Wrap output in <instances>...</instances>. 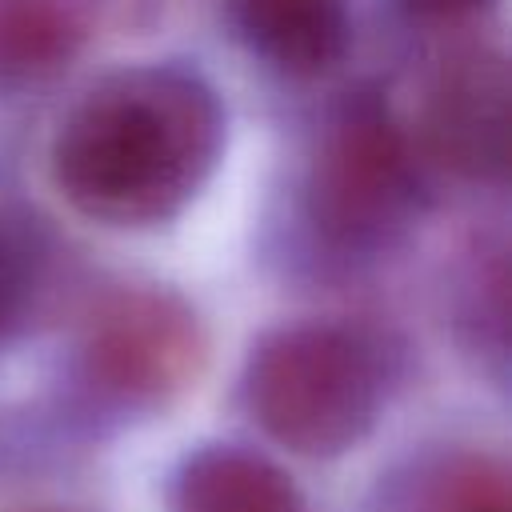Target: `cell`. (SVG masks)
Here are the masks:
<instances>
[{
    "mask_svg": "<svg viewBox=\"0 0 512 512\" xmlns=\"http://www.w3.org/2000/svg\"><path fill=\"white\" fill-rule=\"evenodd\" d=\"M124 0H0V88L64 72Z\"/></svg>",
    "mask_w": 512,
    "mask_h": 512,
    "instance_id": "7",
    "label": "cell"
},
{
    "mask_svg": "<svg viewBox=\"0 0 512 512\" xmlns=\"http://www.w3.org/2000/svg\"><path fill=\"white\" fill-rule=\"evenodd\" d=\"M416 512H512L508 472L484 456L448 460L420 488Z\"/></svg>",
    "mask_w": 512,
    "mask_h": 512,
    "instance_id": "9",
    "label": "cell"
},
{
    "mask_svg": "<svg viewBox=\"0 0 512 512\" xmlns=\"http://www.w3.org/2000/svg\"><path fill=\"white\" fill-rule=\"evenodd\" d=\"M488 4L492 0H400V8L412 12L416 20H464Z\"/></svg>",
    "mask_w": 512,
    "mask_h": 512,
    "instance_id": "11",
    "label": "cell"
},
{
    "mask_svg": "<svg viewBox=\"0 0 512 512\" xmlns=\"http://www.w3.org/2000/svg\"><path fill=\"white\" fill-rule=\"evenodd\" d=\"M416 148L464 180H500L508 160V60L488 44L448 52L420 104Z\"/></svg>",
    "mask_w": 512,
    "mask_h": 512,
    "instance_id": "5",
    "label": "cell"
},
{
    "mask_svg": "<svg viewBox=\"0 0 512 512\" xmlns=\"http://www.w3.org/2000/svg\"><path fill=\"white\" fill-rule=\"evenodd\" d=\"M236 36L284 76L336 68L352 40L348 0H228Z\"/></svg>",
    "mask_w": 512,
    "mask_h": 512,
    "instance_id": "6",
    "label": "cell"
},
{
    "mask_svg": "<svg viewBox=\"0 0 512 512\" xmlns=\"http://www.w3.org/2000/svg\"><path fill=\"white\" fill-rule=\"evenodd\" d=\"M40 248L36 240L8 216H0V348L16 340L36 312L40 300Z\"/></svg>",
    "mask_w": 512,
    "mask_h": 512,
    "instance_id": "10",
    "label": "cell"
},
{
    "mask_svg": "<svg viewBox=\"0 0 512 512\" xmlns=\"http://www.w3.org/2000/svg\"><path fill=\"white\" fill-rule=\"evenodd\" d=\"M228 140L220 92L184 64H132L96 80L52 136V184L88 220L156 228L212 180Z\"/></svg>",
    "mask_w": 512,
    "mask_h": 512,
    "instance_id": "1",
    "label": "cell"
},
{
    "mask_svg": "<svg viewBox=\"0 0 512 512\" xmlns=\"http://www.w3.org/2000/svg\"><path fill=\"white\" fill-rule=\"evenodd\" d=\"M240 396L268 440L328 460L376 428L388 400V356L352 324H284L252 344Z\"/></svg>",
    "mask_w": 512,
    "mask_h": 512,
    "instance_id": "2",
    "label": "cell"
},
{
    "mask_svg": "<svg viewBox=\"0 0 512 512\" xmlns=\"http://www.w3.org/2000/svg\"><path fill=\"white\" fill-rule=\"evenodd\" d=\"M208 360V336L196 308L156 284L116 288L88 312L72 384L88 412L148 416L180 400Z\"/></svg>",
    "mask_w": 512,
    "mask_h": 512,
    "instance_id": "4",
    "label": "cell"
},
{
    "mask_svg": "<svg viewBox=\"0 0 512 512\" xmlns=\"http://www.w3.org/2000/svg\"><path fill=\"white\" fill-rule=\"evenodd\" d=\"M172 512H304L296 480L268 456L240 444L188 452L168 488Z\"/></svg>",
    "mask_w": 512,
    "mask_h": 512,
    "instance_id": "8",
    "label": "cell"
},
{
    "mask_svg": "<svg viewBox=\"0 0 512 512\" xmlns=\"http://www.w3.org/2000/svg\"><path fill=\"white\" fill-rule=\"evenodd\" d=\"M424 212V168L416 140L376 92L348 96L324 124L308 180L304 216L340 256L392 248Z\"/></svg>",
    "mask_w": 512,
    "mask_h": 512,
    "instance_id": "3",
    "label": "cell"
}]
</instances>
